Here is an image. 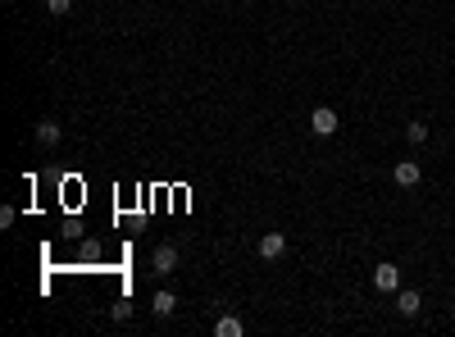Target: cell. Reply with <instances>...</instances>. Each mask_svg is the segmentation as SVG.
<instances>
[{
  "label": "cell",
  "mask_w": 455,
  "mask_h": 337,
  "mask_svg": "<svg viewBox=\"0 0 455 337\" xmlns=\"http://www.w3.org/2000/svg\"><path fill=\"white\" fill-rule=\"evenodd\" d=\"M309 128H314V137H333V132L342 128V119H337V110H328V105H319V110L309 114Z\"/></svg>",
  "instance_id": "1"
},
{
  "label": "cell",
  "mask_w": 455,
  "mask_h": 337,
  "mask_svg": "<svg viewBox=\"0 0 455 337\" xmlns=\"http://www.w3.org/2000/svg\"><path fill=\"white\" fill-rule=\"evenodd\" d=\"M373 287H378V292H401V269H396L392 260L373 265Z\"/></svg>",
  "instance_id": "2"
},
{
  "label": "cell",
  "mask_w": 455,
  "mask_h": 337,
  "mask_svg": "<svg viewBox=\"0 0 455 337\" xmlns=\"http://www.w3.org/2000/svg\"><path fill=\"white\" fill-rule=\"evenodd\" d=\"M419 178H423V169L414 165V160H401V165L392 169V182H396V187H419Z\"/></svg>",
  "instance_id": "3"
},
{
  "label": "cell",
  "mask_w": 455,
  "mask_h": 337,
  "mask_svg": "<svg viewBox=\"0 0 455 337\" xmlns=\"http://www.w3.org/2000/svg\"><path fill=\"white\" fill-rule=\"evenodd\" d=\"M150 269L160 278H169L173 269H178V251H173V246H155V255H150Z\"/></svg>",
  "instance_id": "4"
},
{
  "label": "cell",
  "mask_w": 455,
  "mask_h": 337,
  "mask_svg": "<svg viewBox=\"0 0 455 337\" xmlns=\"http://www.w3.org/2000/svg\"><path fill=\"white\" fill-rule=\"evenodd\" d=\"M396 310H401L405 319H414V314L423 310V296L414 292V287H401V292H396Z\"/></svg>",
  "instance_id": "5"
},
{
  "label": "cell",
  "mask_w": 455,
  "mask_h": 337,
  "mask_svg": "<svg viewBox=\"0 0 455 337\" xmlns=\"http://www.w3.org/2000/svg\"><path fill=\"white\" fill-rule=\"evenodd\" d=\"M259 255H264V260L287 255V237L283 233H264V237H259Z\"/></svg>",
  "instance_id": "6"
},
{
  "label": "cell",
  "mask_w": 455,
  "mask_h": 337,
  "mask_svg": "<svg viewBox=\"0 0 455 337\" xmlns=\"http://www.w3.org/2000/svg\"><path fill=\"white\" fill-rule=\"evenodd\" d=\"M60 137H64V128L55 119H41V123H37V141H41V146H60Z\"/></svg>",
  "instance_id": "7"
},
{
  "label": "cell",
  "mask_w": 455,
  "mask_h": 337,
  "mask_svg": "<svg viewBox=\"0 0 455 337\" xmlns=\"http://www.w3.org/2000/svg\"><path fill=\"white\" fill-rule=\"evenodd\" d=\"M150 310H155V314H160V319H169V314H173V310H178V296H173V292H155V301H150Z\"/></svg>",
  "instance_id": "8"
},
{
  "label": "cell",
  "mask_w": 455,
  "mask_h": 337,
  "mask_svg": "<svg viewBox=\"0 0 455 337\" xmlns=\"http://www.w3.org/2000/svg\"><path fill=\"white\" fill-rule=\"evenodd\" d=\"M241 333H246V324H241L237 314H224V319L214 324V337H241Z\"/></svg>",
  "instance_id": "9"
},
{
  "label": "cell",
  "mask_w": 455,
  "mask_h": 337,
  "mask_svg": "<svg viewBox=\"0 0 455 337\" xmlns=\"http://www.w3.org/2000/svg\"><path fill=\"white\" fill-rule=\"evenodd\" d=\"M405 137H410V146H423V141H428V123H405Z\"/></svg>",
  "instance_id": "10"
},
{
  "label": "cell",
  "mask_w": 455,
  "mask_h": 337,
  "mask_svg": "<svg viewBox=\"0 0 455 337\" xmlns=\"http://www.w3.org/2000/svg\"><path fill=\"white\" fill-rule=\"evenodd\" d=\"M46 9H51L55 18H69L73 14V0H46Z\"/></svg>",
  "instance_id": "11"
}]
</instances>
